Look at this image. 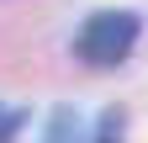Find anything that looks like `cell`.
Masks as SVG:
<instances>
[{
    "mask_svg": "<svg viewBox=\"0 0 148 143\" xmlns=\"http://www.w3.org/2000/svg\"><path fill=\"white\" fill-rule=\"evenodd\" d=\"M138 32H143V21L132 11H95L79 27V37H74V53L85 64H95V69H116L138 48Z\"/></svg>",
    "mask_w": 148,
    "mask_h": 143,
    "instance_id": "6da1fadb",
    "label": "cell"
},
{
    "mask_svg": "<svg viewBox=\"0 0 148 143\" xmlns=\"http://www.w3.org/2000/svg\"><path fill=\"white\" fill-rule=\"evenodd\" d=\"M21 122H27V111H16V106H0V138H16V133H21Z\"/></svg>",
    "mask_w": 148,
    "mask_h": 143,
    "instance_id": "7a4b0ae2",
    "label": "cell"
}]
</instances>
